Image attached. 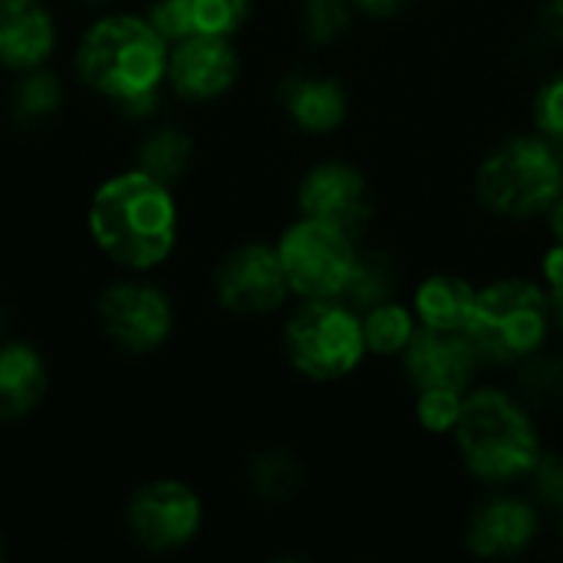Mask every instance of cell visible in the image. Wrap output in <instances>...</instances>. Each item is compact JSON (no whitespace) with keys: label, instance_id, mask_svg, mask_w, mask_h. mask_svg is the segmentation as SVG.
Returning a JSON list of instances; mask_svg holds the SVG:
<instances>
[{"label":"cell","instance_id":"cell-1","mask_svg":"<svg viewBox=\"0 0 563 563\" xmlns=\"http://www.w3.org/2000/svg\"><path fill=\"white\" fill-rule=\"evenodd\" d=\"M96 244L125 267H155L175 247V201L168 185L139 172L106 181L89 208Z\"/></svg>","mask_w":563,"mask_h":563},{"label":"cell","instance_id":"cell-2","mask_svg":"<svg viewBox=\"0 0 563 563\" xmlns=\"http://www.w3.org/2000/svg\"><path fill=\"white\" fill-rule=\"evenodd\" d=\"M79 76L125 112H148L168 73V40L139 16H106L79 43Z\"/></svg>","mask_w":563,"mask_h":563},{"label":"cell","instance_id":"cell-3","mask_svg":"<svg viewBox=\"0 0 563 563\" xmlns=\"http://www.w3.org/2000/svg\"><path fill=\"white\" fill-rule=\"evenodd\" d=\"M465 465L485 482H511L531 475L541 459L538 429L521 402L498 389L472 393L455 426Z\"/></svg>","mask_w":563,"mask_h":563},{"label":"cell","instance_id":"cell-4","mask_svg":"<svg viewBox=\"0 0 563 563\" xmlns=\"http://www.w3.org/2000/svg\"><path fill=\"white\" fill-rule=\"evenodd\" d=\"M563 191V155L548 135L501 142L478 168L482 201L505 218L548 211Z\"/></svg>","mask_w":563,"mask_h":563},{"label":"cell","instance_id":"cell-5","mask_svg":"<svg viewBox=\"0 0 563 563\" xmlns=\"http://www.w3.org/2000/svg\"><path fill=\"white\" fill-rule=\"evenodd\" d=\"M551 327V297L531 280H498L478 290L468 333L488 360H525L541 350Z\"/></svg>","mask_w":563,"mask_h":563},{"label":"cell","instance_id":"cell-6","mask_svg":"<svg viewBox=\"0 0 563 563\" xmlns=\"http://www.w3.org/2000/svg\"><path fill=\"white\" fill-rule=\"evenodd\" d=\"M363 353V323L340 297L310 300L287 323V356L310 379H343L360 366Z\"/></svg>","mask_w":563,"mask_h":563},{"label":"cell","instance_id":"cell-7","mask_svg":"<svg viewBox=\"0 0 563 563\" xmlns=\"http://www.w3.org/2000/svg\"><path fill=\"white\" fill-rule=\"evenodd\" d=\"M277 254L290 290L307 300L343 297L346 277L356 261L353 238L313 218H303L294 228H287L277 244Z\"/></svg>","mask_w":563,"mask_h":563},{"label":"cell","instance_id":"cell-8","mask_svg":"<svg viewBox=\"0 0 563 563\" xmlns=\"http://www.w3.org/2000/svg\"><path fill=\"white\" fill-rule=\"evenodd\" d=\"M201 528V501L181 482H152L129 501V531L148 551L185 548Z\"/></svg>","mask_w":563,"mask_h":563},{"label":"cell","instance_id":"cell-9","mask_svg":"<svg viewBox=\"0 0 563 563\" xmlns=\"http://www.w3.org/2000/svg\"><path fill=\"white\" fill-rule=\"evenodd\" d=\"M214 287H218L221 307L244 313V317L271 313L290 294L280 254L277 247H267V244H244L234 254H228L224 264L218 267Z\"/></svg>","mask_w":563,"mask_h":563},{"label":"cell","instance_id":"cell-10","mask_svg":"<svg viewBox=\"0 0 563 563\" xmlns=\"http://www.w3.org/2000/svg\"><path fill=\"white\" fill-rule=\"evenodd\" d=\"M300 211L303 218L323 221L350 238H360L373 218V195L366 178L353 165L327 162L300 181Z\"/></svg>","mask_w":563,"mask_h":563},{"label":"cell","instance_id":"cell-11","mask_svg":"<svg viewBox=\"0 0 563 563\" xmlns=\"http://www.w3.org/2000/svg\"><path fill=\"white\" fill-rule=\"evenodd\" d=\"M102 330L129 353H148L172 333L168 297L148 284H115L99 297Z\"/></svg>","mask_w":563,"mask_h":563},{"label":"cell","instance_id":"cell-12","mask_svg":"<svg viewBox=\"0 0 563 563\" xmlns=\"http://www.w3.org/2000/svg\"><path fill=\"white\" fill-rule=\"evenodd\" d=\"M482 350L468 330H416L412 343L406 346V369L419 389H465Z\"/></svg>","mask_w":563,"mask_h":563},{"label":"cell","instance_id":"cell-13","mask_svg":"<svg viewBox=\"0 0 563 563\" xmlns=\"http://www.w3.org/2000/svg\"><path fill=\"white\" fill-rule=\"evenodd\" d=\"M168 79L188 99H214L238 79V53L224 36H185L168 53Z\"/></svg>","mask_w":563,"mask_h":563},{"label":"cell","instance_id":"cell-14","mask_svg":"<svg viewBox=\"0 0 563 563\" xmlns=\"http://www.w3.org/2000/svg\"><path fill=\"white\" fill-rule=\"evenodd\" d=\"M538 534V515L518 498H495L468 521V548L478 558H515Z\"/></svg>","mask_w":563,"mask_h":563},{"label":"cell","instance_id":"cell-15","mask_svg":"<svg viewBox=\"0 0 563 563\" xmlns=\"http://www.w3.org/2000/svg\"><path fill=\"white\" fill-rule=\"evenodd\" d=\"M53 20L40 0H0V63L13 69L40 66L53 49Z\"/></svg>","mask_w":563,"mask_h":563},{"label":"cell","instance_id":"cell-16","mask_svg":"<svg viewBox=\"0 0 563 563\" xmlns=\"http://www.w3.org/2000/svg\"><path fill=\"white\" fill-rule=\"evenodd\" d=\"M251 0H158L148 13V23L165 40H185L195 33L228 36L247 16Z\"/></svg>","mask_w":563,"mask_h":563},{"label":"cell","instance_id":"cell-17","mask_svg":"<svg viewBox=\"0 0 563 563\" xmlns=\"http://www.w3.org/2000/svg\"><path fill=\"white\" fill-rule=\"evenodd\" d=\"M280 99L290 119L307 132H330L346 115V92L336 79L297 73L280 86Z\"/></svg>","mask_w":563,"mask_h":563},{"label":"cell","instance_id":"cell-18","mask_svg":"<svg viewBox=\"0 0 563 563\" xmlns=\"http://www.w3.org/2000/svg\"><path fill=\"white\" fill-rule=\"evenodd\" d=\"M46 393V366L26 343L0 346V419H23Z\"/></svg>","mask_w":563,"mask_h":563},{"label":"cell","instance_id":"cell-19","mask_svg":"<svg viewBox=\"0 0 563 563\" xmlns=\"http://www.w3.org/2000/svg\"><path fill=\"white\" fill-rule=\"evenodd\" d=\"M478 290L462 277H429L416 290V313L422 327L435 330H468L475 317Z\"/></svg>","mask_w":563,"mask_h":563},{"label":"cell","instance_id":"cell-20","mask_svg":"<svg viewBox=\"0 0 563 563\" xmlns=\"http://www.w3.org/2000/svg\"><path fill=\"white\" fill-rule=\"evenodd\" d=\"M396 290V264L386 251H356L353 271L343 287V303L353 310H369L383 300H389Z\"/></svg>","mask_w":563,"mask_h":563},{"label":"cell","instance_id":"cell-21","mask_svg":"<svg viewBox=\"0 0 563 563\" xmlns=\"http://www.w3.org/2000/svg\"><path fill=\"white\" fill-rule=\"evenodd\" d=\"M518 389L531 409H554L563 399V353L534 350L518 369Z\"/></svg>","mask_w":563,"mask_h":563},{"label":"cell","instance_id":"cell-22","mask_svg":"<svg viewBox=\"0 0 563 563\" xmlns=\"http://www.w3.org/2000/svg\"><path fill=\"white\" fill-rule=\"evenodd\" d=\"M363 336H366V350L379 353V356H396L402 353L412 336H416V320L402 303L383 300L376 307L366 310L363 320Z\"/></svg>","mask_w":563,"mask_h":563},{"label":"cell","instance_id":"cell-23","mask_svg":"<svg viewBox=\"0 0 563 563\" xmlns=\"http://www.w3.org/2000/svg\"><path fill=\"white\" fill-rule=\"evenodd\" d=\"M247 485L264 501H287L303 485V468L287 452H264L254 455L247 465Z\"/></svg>","mask_w":563,"mask_h":563},{"label":"cell","instance_id":"cell-24","mask_svg":"<svg viewBox=\"0 0 563 563\" xmlns=\"http://www.w3.org/2000/svg\"><path fill=\"white\" fill-rule=\"evenodd\" d=\"M139 165L145 175L168 185V181L181 178L185 168L191 165V139L178 129H158L145 139V145L139 152Z\"/></svg>","mask_w":563,"mask_h":563},{"label":"cell","instance_id":"cell-25","mask_svg":"<svg viewBox=\"0 0 563 563\" xmlns=\"http://www.w3.org/2000/svg\"><path fill=\"white\" fill-rule=\"evenodd\" d=\"M63 89L53 73H33L26 76L13 92V115L20 122H43L59 109Z\"/></svg>","mask_w":563,"mask_h":563},{"label":"cell","instance_id":"cell-26","mask_svg":"<svg viewBox=\"0 0 563 563\" xmlns=\"http://www.w3.org/2000/svg\"><path fill=\"white\" fill-rule=\"evenodd\" d=\"M353 26L350 0H307L303 3V30L313 43H336Z\"/></svg>","mask_w":563,"mask_h":563},{"label":"cell","instance_id":"cell-27","mask_svg":"<svg viewBox=\"0 0 563 563\" xmlns=\"http://www.w3.org/2000/svg\"><path fill=\"white\" fill-rule=\"evenodd\" d=\"M419 422L429 432H455L462 416V393L459 389H419Z\"/></svg>","mask_w":563,"mask_h":563},{"label":"cell","instance_id":"cell-28","mask_svg":"<svg viewBox=\"0 0 563 563\" xmlns=\"http://www.w3.org/2000/svg\"><path fill=\"white\" fill-rule=\"evenodd\" d=\"M534 122L541 129V135H548L551 142L563 145V73L548 79L541 89H538V99H534Z\"/></svg>","mask_w":563,"mask_h":563},{"label":"cell","instance_id":"cell-29","mask_svg":"<svg viewBox=\"0 0 563 563\" xmlns=\"http://www.w3.org/2000/svg\"><path fill=\"white\" fill-rule=\"evenodd\" d=\"M534 475V495L551 505V508H563V455H541L531 468Z\"/></svg>","mask_w":563,"mask_h":563},{"label":"cell","instance_id":"cell-30","mask_svg":"<svg viewBox=\"0 0 563 563\" xmlns=\"http://www.w3.org/2000/svg\"><path fill=\"white\" fill-rule=\"evenodd\" d=\"M544 280H548V297H551V310L558 313L563 327V244H554L544 254Z\"/></svg>","mask_w":563,"mask_h":563},{"label":"cell","instance_id":"cell-31","mask_svg":"<svg viewBox=\"0 0 563 563\" xmlns=\"http://www.w3.org/2000/svg\"><path fill=\"white\" fill-rule=\"evenodd\" d=\"M360 10H366V13H373V16H393V13H399V10H406L412 0H353Z\"/></svg>","mask_w":563,"mask_h":563},{"label":"cell","instance_id":"cell-32","mask_svg":"<svg viewBox=\"0 0 563 563\" xmlns=\"http://www.w3.org/2000/svg\"><path fill=\"white\" fill-rule=\"evenodd\" d=\"M544 20H548V30H551L558 40H563V0H548Z\"/></svg>","mask_w":563,"mask_h":563},{"label":"cell","instance_id":"cell-33","mask_svg":"<svg viewBox=\"0 0 563 563\" xmlns=\"http://www.w3.org/2000/svg\"><path fill=\"white\" fill-rule=\"evenodd\" d=\"M551 231H554V241L563 244V195L551 205Z\"/></svg>","mask_w":563,"mask_h":563},{"label":"cell","instance_id":"cell-34","mask_svg":"<svg viewBox=\"0 0 563 563\" xmlns=\"http://www.w3.org/2000/svg\"><path fill=\"white\" fill-rule=\"evenodd\" d=\"M3 330H7V310L0 307V333H3Z\"/></svg>","mask_w":563,"mask_h":563},{"label":"cell","instance_id":"cell-35","mask_svg":"<svg viewBox=\"0 0 563 563\" xmlns=\"http://www.w3.org/2000/svg\"><path fill=\"white\" fill-rule=\"evenodd\" d=\"M0 558H3V548H0Z\"/></svg>","mask_w":563,"mask_h":563},{"label":"cell","instance_id":"cell-36","mask_svg":"<svg viewBox=\"0 0 563 563\" xmlns=\"http://www.w3.org/2000/svg\"><path fill=\"white\" fill-rule=\"evenodd\" d=\"M561 531H563V521H561Z\"/></svg>","mask_w":563,"mask_h":563}]
</instances>
